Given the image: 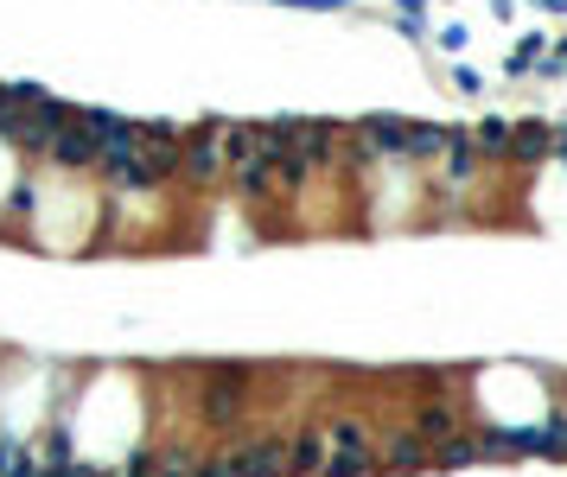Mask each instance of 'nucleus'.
I'll use <instances>...</instances> for the list:
<instances>
[{
  "instance_id": "obj_1",
  "label": "nucleus",
  "mask_w": 567,
  "mask_h": 477,
  "mask_svg": "<svg viewBox=\"0 0 567 477\" xmlns=\"http://www.w3.org/2000/svg\"><path fill=\"white\" fill-rule=\"evenodd\" d=\"M312 427L326 440V477H377V420L357 407H326Z\"/></svg>"
},
{
  "instance_id": "obj_2",
  "label": "nucleus",
  "mask_w": 567,
  "mask_h": 477,
  "mask_svg": "<svg viewBox=\"0 0 567 477\" xmlns=\"http://www.w3.org/2000/svg\"><path fill=\"white\" fill-rule=\"evenodd\" d=\"M229 179V121H198L186 134V159H179V184L191 198H211Z\"/></svg>"
},
{
  "instance_id": "obj_3",
  "label": "nucleus",
  "mask_w": 567,
  "mask_h": 477,
  "mask_svg": "<svg viewBox=\"0 0 567 477\" xmlns=\"http://www.w3.org/2000/svg\"><path fill=\"white\" fill-rule=\"evenodd\" d=\"M217 445L229 452L236 477H287V427H274V420H256V427H243Z\"/></svg>"
},
{
  "instance_id": "obj_4",
  "label": "nucleus",
  "mask_w": 567,
  "mask_h": 477,
  "mask_svg": "<svg viewBox=\"0 0 567 477\" xmlns=\"http://www.w3.org/2000/svg\"><path fill=\"white\" fill-rule=\"evenodd\" d=\"M479 414H472V402H459V395H421V402H409V433H415L427 452H440V445H453L465 427H472Z\"/></svg>"
},
{
  "instance_id": "obj_5",
  "label": "nucleus",
  "mask_w": 567,
  "mask_h": 477,
  "mask_svg": "<svg viewBox=\"0 0 567 477\" xmlns=\"http://www.w3.org/2000/svg\"><path fill=\"white\" fill-rule=\"evenodd\" d=\"M434 472V452L395 420V427H377V477H421Z\"/></svg>"
},
{
  "instance_id": "obj_6",
  "label": "nucleus",
  "mask_w": 567,
  "mask_h": 477,
  "mask_svg": "<svg viewBox=\"0 0 567 477\" xmlns=\"http://www.w3.org/2000/svg\"><path fill=\"white\" fill-rule=\"evenodd\" d=\"M141 159L153 166V179H160V184H179L186 128H173V121H141Z\"/></svg>"
},
{
  "instance_id": "obj_7",
  "label": "nucleus",
  "mask_w": 567,
  "mask_h": 477,
  "mask_svg": "<svg viewBox=\"0 0 567 477\" xmlns=\"http://www.w3.org/2000/svg\"><path fill=\"white\" fill-rule=\"evenodd\" d=\"M45 166H58V172H76V179H83V172H96V134L83 128V115L58 128V141L45 147Z\"/></svg>"
},
{
  "instance_id": "obj_8",
  "label": "nucleus",
  "mask_w": 567,
  "mask_h": 477,
  "mask_svg": "<svg viewBox=\"0 0 567 477\" xmlns=\"http://www.w3.org/2000/svg\"><path fill=\"white\" fill-rule=\"evenodd\" d=\"M351 134L377 159H409V121L402 115H364V121H351Z\"/></svg>"
},
{
  "instance_id": "obj_9",
  "label": "nucleus",
  "mask_w": 567,
  "mask_h": 477,
  "mask_svg": "<svg viewBox=\"0 0 567 477\" xmlns=\"http://www.w3.org/2000/svg\"><path fill=\"white\" fill-rule=\"evenodd\" d=\"M542 159H555V128L548 121H517V134H510V172H535Z\"/></svg>"
},
{
  "instance_id": "obj_10",
  "label": "nucleus",
  "mask_w": 567,
  "mask_h": 477,
  "mask_svg": "<svg viewBox=\"0 0 567 477\" xmlns=\"http://www.w3.org/2000/svg\"><path fill=\"white\" fill-rule=\"evenodd\" d=\"M510 134H517V121H479L472 153H479L485 166H510Z\"/></svg>"
},
{
  "instance_id": "obj_11",
  "label": "nucleus",
  "mask_w": 567,
  "mask_h": 477,
  "mask_svg": "<svg viewBox=\"0 0 567 477\" xmlns=\"http://www.w3.org/2000/svg\"><path fill=\"white\" fill-rule=\"evenodd\" d=\"M459 128H440V121H409V159H440L453 147Z\"/></svg>"
},
{
  "instance_id": "obj_12",
  "label": "nucleus",
  "mask_w": 567,
  "mask_h": 477,
  "mask_svg": "<svg viewBox=\"0 0 567 477\" xmlns=\"http://www.w3.org/2000/svg\"><path fill=\"white\" fill-rule=\"evenodd\" d=\"M542 45H548V38H542V33H530V38H523V45L510 51V76H530L535 64H542Z\"/></svg>"
},
{
  "instance_id": "obj_13",
  "label": "nucleus",
  "mask_w": 567,
  "mask_h": 477,
  "mask_svg": "<svg viewBox=\"0 0 567 477\" xmlns=\"http://www.w3.org/2000/svg\"><path fill=\"white\" fill-rule=\"evenodd\" d=\"M191 477H236V472H229V452H224V445H211V452L198 458V472H191Z\"/></svg>"
},
{
  "instance_id": "obj_14",
  "label": "nucleus",
  "mask_w": 567,
  "mask_h": 477,
  "mask_svg": "<svg viewBox=\"0 0 567 477\" xmlns=\"http://www.w3.org/2000/svg\"><path fill=\"white\" fill-rule=\"evenodd\" d=\"M453 90H459V96H485V76H479V71H465V64H459V71H453Z\"/></svg>"
},
{
  "instance_id": "obj_15",
  "label": "nucleus",
  "mask_w": 567,
  "mask_h": 477,
  "mask_svg": "<svg viewBox=\"0 0 567 477\" xmlns=\"http://www.w3.org/2000/svg\"><path fill=\"white\" fill-rule=\"evenodd\" d=\"M7 128H13V109H7V90H0V147H7Z\"/></svg>"
},
{
  "instance_id": "obj_16",
  "label": "nucleus",
  "mask_w": 567,
  "mask_h": 477,
  "mask_svg": "<svg viewBox=\"0 0 567 477\" xmlns=\"http://www.w3.org/2000/svg\"><path fill=\"white\" fill-rule=\"evenodd\" d=\"M542 7H548V13H567V0H542Z\"/></svg>"
},
{
  "instance_id": "obj_17",
  "label": "nucleus",
  "mask_w": 567,
  "mask_h": 477,
  "mask_svg": "<svg viewBox=\"0 0 567 477\" xmlns=\"http://www.w3.org/2000/svg\"><path fill=\"white\" fill-rule=\"evenodd\" d=\"M555 64H567V38H562V45H555Z\"/></svg>"
}]
</instances>
